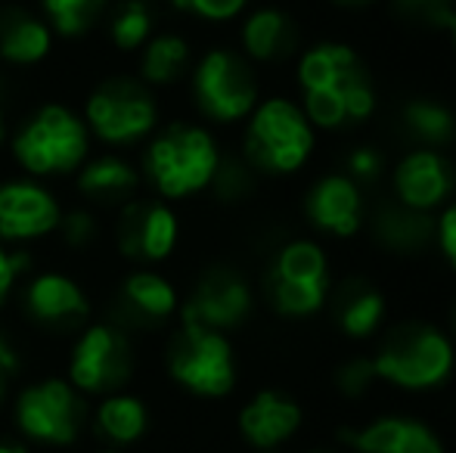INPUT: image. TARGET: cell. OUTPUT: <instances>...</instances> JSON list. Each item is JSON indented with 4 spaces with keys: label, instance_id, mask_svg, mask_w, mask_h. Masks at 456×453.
I'll use <instances>...</instances> for the list:
<instances>
[{
    "label": "cell",
    "instance_id": "6da1fadb",
    "mask_svg": "<svg viewBox=\"0 0 456 453\" xmlns=\"http://www.w3.org/2000/svg\"><path fill=\"white\" fill-rule=\"evenodd\" d=\"M298 106L314 131H345L370 121L379 93L363 56L351 44L320 41L295 56Z\"/></svg>",
    "mask_w": 456,
    "mask_h": 453
},
{
    "label": "cell",
    "instance_id": "7a4b0ae2",
    "mask_svg": "<svg viewBox=\"0 0 456 453\" xmlns=\"http://www.w3.org/2000/svg\"><path fill=\"white\" fill-rule=\"evenodd\" d=\"M137 168L143 190L156 199L181 206L208 193L224 162L217 133L192 118H168L137 150Z\"/></svg>",
    "mask_w": 456,
    "mask_h": 453
},
{
    "label": "cell",
    "instance_id": "3957f363",
    "mask_svg": "<svg viewBox=\"0 0 456 453\" xmlns=\"http://www.w3.org/2000/svg\"><path fill=\"white\" fill-rule=\"evenodd\" d=\"M6 150L19 174L53 183L78 174L94 156V137L72 103L44 100L10 127Z\"/></svg>",
    "mask_w": 456,
    "mask_h": 453
},
{
    "label": "cell",
    "instance_id": "277c9868",
    "mask_svg": "<svg viewBox=\"0 0 456 453\" xmlns=\"http://www.w3.org/2000/svg\"><path fill=\"white\" fill-rule=\"evenodd\" d=\"M317 152V131L292 97H261L242 121V162L261 177H292Z\"/></svg>",
    "mask_w": 456,
    "mask_h": 453
},
{
    "label": "cell",
    "instance_id": "5b68a950",
    "mask_svg": "<svg viewBox=\"0 0 456 453\" xmlns=\"http://www.w3.org/2000/svg\"><path fill=\"white\" fill-rule=\"evenodd\" d=\"M81 118L91 131L94 143L109 152H134L159 131L162 103L156 91L143 85L137 75H106L81 103Z\"/></svg>",
    "mask_w": 456,
    "mask_h": 453
},
{
    "label": "cell",
    "instance_id": "8992f818",
    "mask_svg": "<svg viewBox=\"0 0 456 453\" xmlns=\"http://www.w3.org/2000/svg\"><path fill=\"white\" fill-rule=\"evenodd\" d=\"M190 103L202 125L236 127L261 103V81L255 66L236 47H208L196 53L186 75Z\"/></svg>",
    "mask_w": 456,
    "mask_h": 453
},
{
    "label": "cell",
    "instance_id": "52a82bcc",
    "mask_svg": "<svg viewBox=\"0 0 456 453\" xmlns=\"http://www.w3.org/2000/svg\"><path fill=\"white\" fill-rule=\"evenodd\" d=\"M379 382L401 392L441 388L456 369V344L451 333L426 320H403L388 327L372 354Z\"/></svg>",
    "mask_w": 456,
    "mask_h": 453
},
{
    "label": "cell",
    "instance_id": "ba28073f",
    "mask_svg": "<svg viewBox=\"0 0 456 453\" xmlns=\"http://www.w3.org/2000/svg\"><path fill=\"white\" fill-rule=\"evenodd\" d=\"M330 255L311 236L286 239L271 255L261 277V289L271 311L282 320H307L326 311L332 295Z\"/></svg>",
    "mask_w": 456,
    "mask_h": 453
},
{
    "label": "cell",
    "instance_id": "9c48e42d",
    "mask_svg": "<svg viewBox=\"0 0 456 453\" xmlns=\"http://www.w3.org/2000/svg\"><path fill=\"white\" fill-rule=\"evenodd\" d=\"M168 376L196 398H227L236 388V351L230 336L177 323L168 342Z\"/></svg>",
    "mask_w": 456,
    "mask_h": 453
},
{
    "label": "cell",
    "instance_id": "30bf717a",
    "mask_svg": "<svg viewBox=\"0 0 456 453\" xmlns=\"http://www.w3.org/2000/svg\"><path fill=\"white\" fill-rule=\"evenodd\" d=\"M134 373V344L121 323L100 320L78 329L69 351L66 379L78 394L106 398L127 385Z\"/></svg>",
    "mask_w": 456,
    "mask_h": 453
},
{
    "label": "cell",
    "instance_id": "8fae6325",
    "mask_svg": "<svg viewBox=\"0 0 456 453\" xmlns=\"http://www.w3.org/2000/svg\"><path fill=\"white\" fill-rule=\"evenodd\" d=\"M183 239V221L177 206L156 196H137L115 208L112 246L134 267L168 264Z\"/></svg>",
    "mask_w": 456,
    "mask_h": 453
},
{
    "label": "cell",
    "instance_id": "7c38bea8",
    "mask_svg": "<svg viewBox=\"0 0 456 453\" xmlns=\"http://www.w3.org/2000/svg\"><path fill=\"white\" fill-rule=\"evenodd\" d=\"M255 314V286L240 267L233 264H211L199 271L190 292L181 302L177 323L215 329L230 336L233 329L246 327Z\"/></svg>",
    "mask_w": 456,
    "mask_h": 453
},
{
    "label": "cell",
    "instance_id": "4fadbf2b",
    "mask_svg": "<svg viewBox=\"0 0 456 453\" xmlns=\"http://www.w3.org/2000/svg\"><path fill=\"white\" fill-rule=\"evenodd\" d=\"M16 298L25 320L47 333H78L81 327L91 323L94 314L87 286L60 267L31 271L16 286Z\"/></svg>",
    "mask_w": 456,
    "mask_h": 453
},
{
    "label": "cell",
    "instance_id": "5bb4252c",
    "mask_svg": "<svg viewBox=\"0 0 456 453\" xmlns=\"http://www.w3.org/2000/svg\"><path fill=\"white\" fill-rule=\"evenodd\" d=\"M60 193L35 177H4L0 181V242L10 248H31L56 236L62 221Z\"/></svg>",
    "mask_w": 456,
    "mask_h": 453
},
{
    "label": "cell",
    "instance_id": "9a60e30c",
    "mask_svg": "<svg viewBox=\"0 0 456 453\" xmlns=\"http://www.w3.org/2000/svg\"><path fill=\"white\" fill-rule=\"evenodd\" d=\"M85 400L69 379H41L25 385L16 398V425L25 438L41 444H72L81 435Z\"/></svg>",
    "mask_w": 456,
    "mask_h": 453
},
{
    "label": "cell",
    "instance_id": "2e32d148",
    "mask_svg": "<svg viewBox=\"0 0 456 453\" xmlns=\"http://www.w3.org/2000/svg\"><path fill=\"white\" fill-rule=\"evenodd\" d=\"M391 196L403 208L422 214H438L451 199H456V165L447 152L410 146L388 171Z\"/></svg>",
    "mask_w": 456,
    "mask_h": 453
},
{
    "label": "cell",
    "instance_id": "e0dca14e",
    "mask_svg": "<svg viewBox=\"0 0 456 453\" xmlns=\"http://www.w3.org/2000/svg\"><path fill=\"white\" fill-rule=\"evenodd\" d=\"M301 212L311 230L330 239H354L366 230V199L363 187H357L342 171H326L305 190Z\"/></svg>",
    "mask_w": 456,
    "mask_h": 453
},
{
    "label": "cell",
    "instance_id": "ac0fdd59",
    "mask_svg": "<svg viewBox=\"0 0 456 453\" xmlns=\"http://www.w3.org/2000/svg\"><path fill=\"white\" fill-rule=\"evenodd\" d=\"M298 22L280 4L248 6L236 28V50L252 66H276L298 56Z\"/></svg>",
    "mask_w": 456,
    "mask_h": 453
},
{
    "label": "cell",
    "instance_id": "d6986e66",
    "mask_svg": "<svg viewBox=\"0 0 456 453\" xmlns=\"http://www.w3.org/2000/svg\"><path fill=\"white\" fill-rule=\"evenodd\" d=\"M118 311L134 327H165L181 314V289L177 283L162 273L159 267H131L121 273L118 289Z\"/></svg>",
    "mask_w": 456,
    "mask_h": 453
},
{
    "label": "cell",
    "instance_id": "ffe728a7",
    "mask_svg": "<svg viewBox=\"0 0 456 453\" xmlns=\"http://www.w3.org/2000/svg\"><path fill=\"white\" fill-rule=\"evenodd\" d=\"M72 190L78 193L81 206L94 208H121L125 202L137 199L143 190L137 158L127 152H94L81 171L72 177Z\"/></svg>",
    "mask_w": 456,
    "mask_h": 453
},
{
    "label": "cell",
    "instance_id": "44dd1931",
    "mask_svg": "<svg viewBox=\"0 0 456 453\" xmlns=\"http://www.w3.org/2000/svg\"><path fill=\"white\" fill-rule=\"evenodd\" d=\"M56 35L37 10L19 4L0 6V69L28 72L53 56Z\"/></svg>",
    "mask_w": 456,
    "mask_h": 453
},
{
    "label": "cell",
    "instance_id": "7402d4cb",
    "mask_svg": "<svg viewBox=\"0 0 456 453\" xmlns=\"http://www.w3.org/2000/svg\"><path fill=\"white\" fill-rule=\"evenodd\" d=\"M342 441L354 453H444L441 438L410 417H379L361 429H345Z\"/></svg>",
    "mask_w": 456,
    "mask_h": 453
},
{
    "label": "cell",
    "instance_id": "603a6c76",
    "mask_svg": "<svg viewBox=\"0 0 456 453\" xmlns=\"http://www.w3.org/2000/svg\"><path fill=\"white\" fill-rule=\"evenodd\" d=\"M326 308H332V320L342 329L345 339L363 342V339H372V336L385 327L388 298H385V292L379 289L376 283L351 277V279H345V283L332 286V295Z\"/></svg>",
    "mask_w": 456,
    "mask_h": 453
},
{
    "label": "cell",
    "instance_id": "cb8c5ba5",
    "mask_svg": "<svg viewBox=\"0 0 456 453\" xmlns=\"http://www.w3.org/2000/svg\"><path fill=\"white\" fill-rule=\"evenodd\" d=\"M301 429V407L273 388L258 392L240 410V432L255 450H276Z\"/></svg>",
    "mask_w": 456,
    "mask_h": 453
},
{
    "label": "cell",
    "instance_id": "d4e9b609",
    "mask_svg": "<svg viewBox=\"0 0 456 453\" xmlns=\"http://www.w3.org/2000/svg\"><path fill=\"white\" fill-rule=\"evenodd\" d=\"M192 60H196V47H192V41L183 31L159 28L146 41V47L134 56V69H137L134 75L150 91H168V87L186 85Z\"/></svg>",
    "mask_w": 456,
    "mask_h": 453
},
{
    "label": "cell",
    "instance_id": "484cf974",
    "mask_svg": "<svg viewBox=\"0 0 456 453\" xmlns=\"http://www.w3.org/2000/svg\"><path fill=\"white\" fill-rule=\"evenodd\" d=\"M435 221L438 214H422L413 208H403L401 202L391 199L388 206H379L372 221V236L391 255H419L428 246H435Z\"/></svg>",
    "mask_w": 456,
    "mask_h": 453
},
{
    "label": "cell",
    "instance_id": "4316f807",
    "mask_svg": "<svg viewBox=\"0 0 456 453\" xmlns=\"http://www.w3.org/2000/svg\"><path fill=\"white\" fill-rule=\"evenodd\" d=\"M397 125L403 137L416 143L419 150H438L444 152L447 146L456 143V109L438 97H410L397 109Z\"/></svg>",
    "mask_w": 456,
    "mask_h": 453
},
{
    "label": "cell",
    "instance_id": "83f0119b",
    "mask_svg": "<svg viewBox=\"0 0 456 453\" xmlns=\"http://www.w3.org/2000/svg\"><path fill=\"white\" fill-rule=\"evenodd\" d=\"M106 41L118 56H137L162 28V0H112L106 12Z\"/></svg>",
    "mask_w": 456,
    "mask_h": 453
},
{
    "label": "cell",
    "instance_id": "f1b7e54d",
    "mask_svg": "<svg viewBox=\"0 0 456 453\" xmlns=\"http://www.w3.org/2000/svg\"><path fill=\"white\" fill-rule=\"evenodd\" d=\"M112 0H37V16L50 25L56 41H85L106 19Z\"/></svg>",
    "mask_w": 456,
    "mask_h": 453
},
{
    "label": "cell",
    "instance_id": "f546056e",
    "mask_svg": "<svg viewBox=\"0 0 456 453\" xmlns=\"http://www.w3.org/2000/svg\"><path fill=\"white\" fill-rule=\"evenodd\" d=\"M96 432L102 438H109L112 444H134L143 438L146 425H150V413L146 404L137 394L115 392L106 394L96 407Z\"/></svg>",
    "mask_w": 456,
    "mask_h": 453
},
{
    "label": "cell",
    "instance_id": "4dcf8cb0",
    "mask_svg": "<svg viewBox=\"0 0 456 453\" xmlns=\"http://www.w3.org/2000/svg\"><path fill=\"white\" fill-rule=\"evenodd\" d=\"M171 12L199 25H230L240 22L252 0H162Z\"/></svg>",
    "mask_w": 456,
    "mask_h": 453
},
{
    "label": "cell",
    "instance_id": "1f68e13d",
    "mask_svg": "<svg viewBox=\"0 0 456 453\" xmlns=\"http://www.w3.org/2000/svg\"><path fill=\"white\" fill-rule=\"evenodd\" d=\"M60 242L72 252H87L100 242L102 236V221H100V212L87 206H72L62 212V221H60V230H56Z\"/></svg>",
    "mask_w": 456,
    "mask_h": 453
},
{
    "label": "cell",
    "instance_id": "d6a6232c",
    "mask_svg": "<svg viewBox=\"0 0 456 453\" xmlns=\"http://www.w3.org/2000/svg\"><path fill=\"white\" fill-rule=\"evenodd\" d=\"M342 174H348L357 187H372L388 174V158L379 146L372 143H357L345 152L342 158Z\"/></svg>",
    "mask_w": 456,
    "mask_h": 453
},
{
    "label": "cell",
    "instance_id": "836d02e7",
    "mask_svg": "<svg viewBox=\"0 0 456 453\" xmlns=\"http://www.w3.org/2000/svg\"><path fill=\"white\" fill-rule=\"evenodd\" d=\"M376 382H379V376H376V367H372V357L357 354L336 367V388L351 400L370 394Z\"/></svg>",
    "mask_w": 456,
    "mask_h": 453
},
{
    "label": "cell",
    "instance_id": "e575fe53",
    "mask_svg": "<svg viewBox=\"0 0 456 453\" xmlns=\"http://www.w3.org/2000/svg\"><path fill=\"white\" fill-rule=\"evenodd\" d=\"M35 271L28 248H10L0 242V308L16 295V286Z\"/></svg>",
    "mask_w": 456,
    "mask_h": 453
},
{
    "label": "cell",
    "instance_id": "d590c367",
    "mask_svg": "<svg viewBox=\"0 0 456 453\" xmlns=\"http://www.w3.org/2000/svg\"><path fill=\"white\" fill-rule=\"evenodd\" d=\"M397 12H403L413 22H426L432 28H444L447 19L453 16L456 0H391Z\"/></svg>",
    "mask_w": 456,
    "mask_h": 453
},
{
    "label": "cell",
    "instance_id": "8d00e7d4",
    "mask_svg": "<svg viewBox=\"0 0 456 453\" xmlns=\"http://www.w3.org/2000/svg\"><path fill=\"white\" fill-rule=\"evenodd\" d=\"M435 246H438L441 258L447 261V267L456 273V199H451L438 212V221H435Z\"/></svg>",
    "mask_w": 456,
    "mask_h": 453
},
{
    "label": "cell",
    "instance_id": "74e56055",
    "mask_svg": "<svg viewBox=\"0 0 456 453\" xmlns=\"http://www.w3.org/2000/svg\"><path fill=\"white\" fill-rule=\"evenodd\" d=\"M19 369H22V354H19L16 342L0 329V376L10 379V376H16Z\"/></svg>",
    "mask_w": 456,
    "mask_h": 453
},
{
    "label": "cell",
    "instance_id": "f35d334b",
    "mask_svg": "<svg viewBox=\"0 0 456 453\" xmlns=\"http://www.w3.org/2000/svg\"><path fill=\"white\" fill-rule=\"evenodd\" d=\"M332 6H338V10H366V6H372L376 0H330Z\"/></svg>",
    "mask_w": 456,
    "mask_h": 453
},
{
    "label": "cell",
    "instance_id": "ab89813d",
    "mask_svg": "<svg viewBox=\"0 0 456 453\" xmlns=\"http://www.w3.org/2000/svg\"><path fill=\"white\" fill-rule=\"evenodd\" d=\"M6 137H10V118H6V109L0 106V146H6Z\"/></svg>",
    "mask_w": 456,
    "mask_h": 453
},
{
    "label": "cell",
    "instance_id": "60d3db41",
    "mask_svg": "<svg viewBox=\"0 0 456 453\" xmlns=\"http://www.w3.org/2000/svg\"><path fill=\"white\" fill-rule=\"evenodd\" d=\"M444 31H447V37H451V44H453V50H456V10H453V16L447 19Z\"/></svg>",
    "mask_w": 456,
    "mask_h": 453
},
{
    "label": "cell",
    "instance_id": "b9f144b4",
    "mask_svg": "<svg viewBox=\"0 0 456 453\" xmlns=\"http://www.w3.org/2000/svg\"><path fill=\"white\" fill-rule=\"evenodd\" d=\"M0 453H25L19 444H6V441H0Z\"/></svg>",
    "mask_w": 456,
    "mask_h": 453
},
{
    "label": "cell",
    "instance_id": "7bdbcfd3",
    "mask_svg": "<svg viewBox=\"0 0 456 453\" xmlns=\"http://www.w3.org/2000/svg\"><path fill=\"white\" fill-rule=\"evenodd\" d=\"M4 93H6V75H4V69H0V106H4Z\"/></svg>",
    "mask_w": 456,
    "mask_h": 453
},
{
    "label": "cell",
    "instance_id": "ee69618b",
    "mask_svg": "<svg viewBox=\"0 0 456 453\" xmlns=\"http://www.w3.org/2000/svg\"><path fill=\"white\" fill-rule=\"evenodd\" d=\"M451 339L456 344V304H453V311H451Z\"/></svg>",
    "mask_w": 456,
    "mask_h": 453
},
{
    "label": "cell",
    "instance_id": "f6af8a7d",
    "mask_svg": "<svg viewBox=\"0 0 456 453\" xmlns=\"http://www.w3.org/2000/svg\"><path fill=\"white\" fill-rule=\"evenodd\" d=\"M6 400V376H0V407H4Z\"/></svg>",
    "mask_w": 456,
    "mask_h": 453
},
{
    "label": "cell",
    "instance_id": "bcb514c9",
    "mask_svg": "<svg viewBox=\"0 0 456 453\" xmlns=\"http://www.w3.org/2000/svg\"><path fill=\"white\" fill-rule=\"evenodd\" d=\"M307 453H336V450H307Z\"/></svg>",
    "mask_w": 456,
    "mask_h": 453
},
{
    "label": "cell",
    "instance_id": "7dc6e473",
    "mask_svg": "<svg viewBox=\"0 0 456 453\" xmlns=\"http://www.w3.org/2000/svg\"><path fill=\"white\" fill-rule=\"evenodd\" d=\"M4 4H6V0H0V6H4Z\"/></svg>",
    "mask_w": 456,
    "mask_h": 453
},
{
    "label": "cell",
    "instance_id": "c3c4849f",
    "mask_svg": "<svg viewBox=\"0 0 456 453\" xmlns=\"http://www.w3.org/2000/svg\"><path fill=\"white\" fill-rule=\"evenodd\" d=\"M106 453H115V450H106Z\"/></svg>",
    "mask_w": 456,
    "mask_h": 453
}]
</instances>
